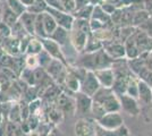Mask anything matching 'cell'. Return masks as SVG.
<instances>
[{"mask_svg":"<svg viewBox=\"0 0 152 136\" xmlns=\"http://www.w3.org/2000/svg\"><path fill=\"white\" fill-rule=\"evenodd\" d=\"M104 0H90V4L93 5V6H99V5H102Z\"/></svg>","mask_w":152,"mask_h":136,"instance_id":"cell-47","label":"cell"},{"mask_svg":"<svg viewBox=\"0 0 152 136\" xmlns=\"http://www.w3.org/2000/svg\"><path fill=\"white\" fill-rule=\"evenodd\" d=\"M103 48V42L100 39H98L93 33H91L89 35V39L86 42V47H85V50L84 52H94L98 51Z\"/></svg>","mask_w":152,"mask_h":136,"instance_id":"cell-26","label":"cell"},{"mask_svg":"<svg viewBox=\"0 0 152 136\" xmlns=\"http://www.w3.org/2000/svg\"><path fill=\"white\" fill-rule=\"evenodd\" d=\"M8 120L10 121H15V123H23V118H22V111H20V104L19 101H15L9 110L8 117H7Z\"/></svg>","mask_w":152,"mask_h":136,"instance_id":"cell-27","label":"cell"},{"mask_svg":"<svg viewBox=\"0 0 152 136\" xmlns=\"http://www.w3.org/2000/svg\"><path fill=\"white\" fill-rule=\"evenodd\" d=\"M95 124L96 120L92 117H81L75 124V134L77 136H94Z\"/></svg>","mask_w":152,"mask_h":136,"instance_id":"cell-8","label":"cell"},{"mask_svg":"<svg viewBox=\"0 0 152 136\" xmlns=\"http://www.w3.org/2000/svg\"><path fill=\"white\" fill-rule=\"evenodd\" d=\"M92 18L94 20H98L107 24V25H114L113 22H111V16L107 14L103 9L102 7L99 5V6H94V9H93V14H92Z\"/></svg>","mask_w":152,"mask_h":136,"instance_id":"cell-24","label":"cell"},{"mask_svg":"<svg viewBox=\"0 0 152 136\" xmlns=\"http://www.w3.org/2000/svg\"><path fill=\"white\" fill-rule=\"evenodd\" d=\"M47 136H61V133H60V132L56 128V126H55V127L48 133V135Z\"/></svg>","mask_w":152,"mask_h":136,"instance_id":"cell-45","label":"cell"},{"mask_svg":"<svg viewBox=\"0 0 152 136\" xmlns=\"http://www.w3.org/2000/svg\"><path fill=\"white\" fill-rule=\"evenodd\" d=\"M35 36H38V38H47L42 14H39L37 16V20H35Z\"/></svg>","mask_w":152,"mask_h":136,"instance_id":"cell-35","label":"cell"},{"mask_svg":"<svg viewBox=\"0 0 152 136\" xmlns=\"http://www.w3.org/2000/svg\"><path fill=\"white\" fill-rule=\"evenodd\" d=\"M145 66L149 68V69H150V71H152V50L146 53V56H145Z\"/></svg>","mask_w":152,"mask_h":136,"instance_id":"cell-44","label":"cell"},{"mask_svg":"<svg viewBox=\"0 0 152 136\" xmlns=\"http://www.w3.org/2000/svg\"><path fill=\"white\" fill-rule=\"evenodd\" d=\"M94 74L101 86H103V87H113V85L115 83V73L111 67L94 71Z\"/></svg>","mask_w":152,"mask_h":136,"instance_id":"cell-16","label":"cell"},{"mask_svg":"<svg viewBox=\"0 0 152 136\" xmlns=\"http://www.w3.org/2000/svg\"><path fill=\"white\" fill-rule=\"evenodd\" d=\"M133 38L135 40V43L137 45L141 55L152 50V38L143 30H141L140 27L135 28V31L133 33Z\"/></svg>","mask_w":152,"mask_h":136,"instance_id":"cell-13","label":"cell"},{"mask_svg":"<svg viewBox=\"0 0 152 136\" xmlns=\"http://www.w3.org/2000/svg\"><path fill=\"white\" fill-rule=\"evenodd\" d=\"M107 113V111L104 109V107L102 105L101 103H99L98 101H94L92 102V108H91V117L94 119V120H99L101 119L102 117Z\"/></svg>","mask_w":152,"mask_h":136,"instance_id":"cell-31","label":"cell"},{"mask_svg":"<svg viewBox=\"0 0 152 136\" xmlns=\"http://www.w3.org/2000/svg\"><path fill=\"white\" fill-rule=\"evenodd\" d=\"M136 77L141 79V81L148 83L150 86H152V71H150L146 66H144L143 68H141V71L136 74Z\"/></svg>","mask_w":152,"mask_h":136,"instance_id":"cell-36","label":"cell"},{"mask_svg":"<svg viewBox=\"0 0 152 136\" xmlns=\"http://www.w3.org/2000/svg\"><path fill=\"white\" fill-rule=\"evenodd\" d=\"M40 40L42 42L43 49L49 52V55H50L52 58L60 60L63 64H65L67 67H69L70 66L69 60L66 58V56L64 55L63 50H61V48H63L61 45H59L56 41L49 39V38H40Z\"/></svg>","mask_w":152,"mask_h":136,"instance_id":"cell-4","label":"cell"},{"mask_svg":"<svg viewBox=\"0 0 152 136\" xmlns=\"http://www.w3.org/2000/svg\"><path fill=\"white\" fill-rule=\"evenodd\" d=\"M139 101L144 105L152 103V87L141 79H139Z\"/></svg>","mask_w":152,"mask_h":136,"instance_id":"cell-22","label":"cell"},{"mask_svg":"<svg viewBox=\"0 0 152 136\" xmlns=\"http://www.w3.org/2000/svg\"><path fill=\"white\" fill-rule=\"evenodd\" d=\"M94 136H129V129L126 125H121L117 129L109 130L100 126L98 121L95 124V135Z\"/></svg>","mask_w":152,"mask_h":136,"instance_id":"cell-17","label":"cell"},{"mask_svg":"<svg viewBox=\"0 0 152 136\" xmlns=\"http://www.w3.org/2000/svg\"><path fill=\"white\" fill-rule=\"evenodd\" d=\"M100 87H101V85H100L98 78L95 76L94 71H86V75L84 76V78L82 79V83H81V91L83 93L90 95V97H93L95 94V92Z\"/></svg>","mask_w":152,"mask_h":136,"instance_id":"cell-12","label":"cell"},{"mask_svg":"<svg viewBox=\"0 0 152 136\" xmlns=\"http://www.w3.org/2000/svg\"><path fill=\"white\" fill-rule=\"evenodd\" d=\"M93 9H94V6L93 5H86L83 8L78 9V10H75L73 15L75 18H81V20H91L92 18V14H93Z\"/></svg>","mask_w":152,"mask_h":136,"instance_id":"cell-30","label":"cell"},{"mask_svg":"<svg viewBox=\"0 0 152 136\" xmlns=\"http://www.w3.org/2000/svg\"><path fill=\"white\" fill-rule=\"evenodd\" d=\"M0 4H1V0H0Z\"/></svg>","mask_w":152,"mask_h":136,"instance_id":"cell-48","label":"cell"},{"mask_svg":"<svg viewBox=\"0 0 152 136\" xmlns=\"http://www.w3.org/2000/svg\"><path fill=\"white\" fill-rule=\"evenodd\" d=\"M150 17H151V15H150V13L146 10L145 8L137 9V10H135V13H134L132 25H133L134 27H140L143 23H145Z\"/></svg>","mask_w":152,"mask_h":136,"instance_id":"cell-23","label":"cell"},{"mask_svg":"<svg viewBox=\"0 0 152 136\" xmlns=\"http://www.w3.org/2000/svg\"><path fill=\"white\" fill-rule=\"evenodd\" d=\"M76 100V113L81 116H91V108H92V102L93 97L83 93L82 91L76 92L74 94Z\"/></svg>","mask_w":152,"mask_h":136,"instance_id":"cell-9","label":"cell"},{"mask_svg":"<svg viewBox=\"0 0 152 136\" xmlns=\"http://www.w3.org/2000/svg\"><path fill=\"white\" fill-rule=\"evenodd\" d=\"M69 33H70V44L74 48V50L77 53L84 52L90 34L83 32L82 30L77 28L75 26H72V28L69 30Z\"/></svg>","mask_w":152,"mask_h":136,"instance_id":"cell-5","label":"cell"},{"mask_svg":"<svg viewBox=\"0 0 152 136\" xmlns=\"http://www.w3.org/2000/svg\"><path fill=\"white\" fill-rule=\"evenodd\" d=\"M48 7H51V8H56V9H59V10H66L65 7H64L63 2L60 0H45ZM67 12V10H66Z\"/></svg>","mask_w":152,"mask_h":136,"instance_id":"cell-41","label":"cell"},{"mask_svg":"<svg viewBox=\"0 0 152 136\" xmlns=\"http://www.w3.org/2000/svg\"><path fill=\"white\" fill-rule=\"evenodd\" d=\"M100 6H101L102 9H103L107 14H109V15L114 14V12L117 9V7L115 6L113 2H110V1H103L102 5H100Z\"/></svg>","mask_w":152,"mask_h":136,"instance_id":"cell-40","label":"cell"},{"mask_svg":"<svg viewBox=\"0 0 152 136\" xmlns=\"http://www.w3.org/2000/svg\"><path fill=\"white\" fill-rule=\"evenodd\" d=\"M6 136H27L22 128V123H15L8 120L6 127Z\"/></svg>","mask_w":152,"mask_h":136,"instance_id":"cell-25","label":"cell"},{"mask_svg":"<svg viewBox=\"0 0 152 136\" xmlns=\"http://www.w3.org/2000/svg\"><path fill=\"white\" fill-rule=\"evenodd\" d=\"M151 136H152V135H151Z\"/></svg>","mask_w":152,"mask_h":136,"instance_id":"cell-50","label":"cell"},{"mask_svg":"<svg viewBox=\"0 0 152 136\" xmlns=\"http://www.w3.org/2000/svg\"><path fill=\"white\" fill-rule=\"evenodd\" d=\"M151 87H152V86H151Z\"/></svg>","mask_w":152,"mask_h":136,"instance_id":"cell-49","label":"cell"},{"mask_svg":"<svg viewBox=\"0 0 152 136\" xmlns=\"http://www.w3.org/2000/svg\"><path fill=\"white\" fill-rule=\"evenodd\" d=\"M4 1H5L7 5L10 7V8H12L18 16H20L24 12L27 10V8L22 4L20 0H4Z\"/></svg>","mask_w":152,"mask_h":136,"instance_id":"cell-34","label":"cell"},{"mask_svg":"<svg viewBox=\"0 0 152 136\" xmlns=\"http://www.w3.org/2000/svg\"><path fill=\"white\" fill-rule=\"evenodd\" d=\"M0 34L6 39V38H9L12 35V27L6 24L5 22L0 20Z\"/></svg>","mask_w":152,"mask_h":136,"instance_id":"cell-39","label":"cell"},{"mask_svg":"<svg viewBox=\"0 0 152 136\" xmlns=\"http://www.w3.org/2000/svg\"><path fill=\"white\" fill-rule=\"evenodd\" d=\"M25 55H26V53H25ZM25 65H26V67L32 68V69H35V68L40 67V66H39L38 55H26Z\"/></svg>","mask_w":152,"mask_h":136,"instance_id":"cell-38","label":"cell"},{"mask_svg":"<svg viewBox=\"0 0 152 136\" xmlns=\"http://www.w3.org/2000/svg\"><path fill=\"white\" fill-rule=\"evenodd\" d=\"M48 38L56 41L58 44L61 45V47H66L68 43H70L69 30L61 27V26H57V28L51 33L50 35H48Z\"/></svg>","mask_w":152,"mask_h":136,"instance_id":"cell-19","label":"cell"},{"mask_svg":"<svg viewBox=\"0 0 152 136\" xmlns=\"http://www.w3.org/2000/svg\"><path fill=\"white\" fill-rule=\"evenodd\" d=\"M43 50V45L40 38L38 36H33L30 41V43L26 48V55H38Z\"/></svg>","mask_w":152,"mask_h":136,"instance_id":"cell-28","label":"cell"},{"mask_svg":"<svg viewBox=\"0 0 152 136\" xmlns=\"http://www.w3.org/2000/svg\"><path fill=\"white\" fill-rule=\"evenodd\" d=\"M1 20L13 27L19 20V16L7 5L4 0H1Z\"/></svg>","mask_w":152,"mask_h":136,"instance_id":"cell-20","label":"cell"},{"mask_svg":"<svg viewBox=\"0 0 152 136\" xmlns=\"http://www.w3.org/2000/svg\"><path fill=\"white\" fill-rule=\"evenodd\" d=\"M47 8H48V5H47L45 0H35L32 6L27 7V10L31 12V13L39 15V14H42L47 12Z\"/></svg>","mask_w":152,"mask_h":136,"instance_id":"cell-33","label":"cell"},{"mask_svg":"<svg viewBox=\"0 0 152 136\" xmlns=\"http://www.w3.org/2000/svg\"><path fill=\"white\" fill-rule=\"evenodd\" d=\"M37 14L31 13L28 10H26L19 16V22L22 23V25L24 26L26 32L32 36H35V20H37Z\"/></svg>","mask_w":152,"mask_h":136,"instance_id":"cell-18","label":"cell"},{"mask_svg":"<svg viewBox=\"0 0 152 136\" xmlns=\"http://www.w3.org/2000/svg\"><path fill=\"white\" fill-rule=\"evenodd\" d=\"M47 13H49L51 16L55 18L58 26L65 27V28H67V30H70V28H72L73 23H74V20H75L74 15L72 13L66 12V10H59V9H56V8L48 7V8H47Z\"/></svg>","mask_w":152,"mask_h":136,"instance_id":"cell-7","label":"cell"},{"mask_svg":"<svg viewBox=\"0 0 152 136\" xmlns=\"http://www.w3.org/2000/svg\"><path fill=\"white\" fill-rule=\"evenodd\" d=\"M126 93L128 95H131V97H133L139 100V78L136 77V76L131 78L129 83L127 85Z\"/></svg>","mask_w":152,"mask_h":136,"instance_id":"cell-32","label":"cell"},{"mask_svg":"<svg viewBox=\"0 0 152 136\" xmlns=\"http://www.w3.org/2000/svg\"><path fill=\"white\" fill-rule=\"evenodd\" d=\"M2 50L5 52H7L8 55H12V56H17L20 55V39L10 35L9 38L5 39L4 42V48Z\"/></svg>","mask_w":152,"mask_h":136,"instance_id":"cell-21","label":"cell"},{"mask_svg":"<svg viewBox=\"0 0 152 136\" xmlns=\"http://www.w3.org/2000/svg\"><path fill=\"white\" fill-rule=\"evenodd\" d=\"M119 101L121 104V110L129 116L136 117L141 113V107H140V101L135 97L128 95L127 93L119 94Z\"/></svg>","mask_w":152,"mask_h":136,"instance_id":"cell-6","label":"cell"},{"mask_svg":"<svg viewBox=\"0 0 152 136\" xmlns=\"http://www.w3.org/2000/svg\"><path fill=\"white\" fill-rule=\"evenodd\" d=\"M115 59H113L104 49L102 48L100 50L94 52H81L76 57L74 63H70V65L77 66L85 68L86 71H98L103 68H109L114 64Z\"/></svg>","mask_w":152,"mask_h":136,"instance_id":"cell-1","label":"cell"},{"mask_svg":"<svg viewBox=\"0 0 152 136\" xmlns=\"http://www.w3.org/2000/svg\"><path fill=\"white\" fill-rule=\"evenodd\" d=\"M38 59H39V66L45 69V68L49 66V64H50L51 60L53 58L49 55V52L43 49L40 53H38Z\"/></svg>","mask_w":152,"mask_h":136,"instance_id":"cell-37","label":"cell"},{"mask_svg":"<svg viewBox=\"0 0 152 136\" xmlns=\"http://www.w3.org/2000/svg\"><path fill=\"white\" fill-rule=\"evenodd\" d=\"M64 92L68 93V94H75L76 92L81 91V79L76 76L73 71H70L68 69V74L66 76L64 86L61 87Z\"/></svg>","mask_w":152,"mask_h":136,"instance_id":"cell-15","label":"cell"},{"mask_svg":"<svg viewBox=\"0 0 152 136\" xmlns=\"http://www.w3.org/2000/svg\"><path fill=\"white\" fill-rule=\"evenodd\" d=\"M47 73L50 75V77L57 83L59 86H64L66 76L68 74V67L63 64L60 60L58 59H52L49 66L45 68Z\"/></svg>","mask_w":152,"mask_h":136,"instance_id":"cell-3","label":"cell"},{"mask_svg":"<svg viewBox=\"0 0 152 136\" xmlns=\"http://www.w3.org/2000/svg\"><path fill=\"white\" fill-rule=\"evenodd\" d=\"M140 28L143 30L144 32H146L152 38V17H150L145 23H143L142 25L140 26Z\"/></svg>","mask_w":152,"mask_h":136,"instance_id":"cell-42","label":"cell"},{"mask_svg":"<svg viewBox=\"0 0 152 136\" xmlns=\"http://www.w3.org/2000/svg\"><path fill=\"white\" fill-rule=\"evenodd\" d=\"M42 16H43V24H45V33H47V38H48V35H50L51 33L57 28L58 24L56 23L55 18H53L49 13L45 12V13H42Z\"/></svg>","mask_w":152,"mask_h":136,"instance_id":"cell-29","label":"cell"},{"mask_svg":"<svg viewBox=\"0 0 152 136\" xmlns=\"http://www.w3.org/2000/svg\"><path fill=\"white\" fill-rule=\"evenodd\" d=\"M89 4L90 0H75V10H78V9H81V8H83L86 5H89Z\"/></svg>","mask_w":152,"mask_h":136,"instance_id":"cell-43","label":"cell"},{"mask_svg":"<svg viewBox=\"0 0 152 136\" xmlns=\"http://www.w3.org/2000/svg\"><path fill=\"white\" fill-rule=\"evenodd\" d=\"M93 100L101 103L107 112H116L121 110V104L117 93L111 87H103L101 86L95 92Z\"/></svg>","mask_w":152,"mask_h":136,"instance_id":"cell-2","label":"cell"},{"mask_svg":"<svg viewBox=\"0 0 152 136\" xmlns=\"http://www.w3.org/2000/svg\"><path fill=\"white\" fill-rule=\"evenodd\" d=\"M56 104L65 115L73 116L74 113H76V100L73 94H68L63 91L58 97Z\"/></svg>","mask_w":152,"mask_h":136,"instance_id":"cell-10","label":"cell"},{"mask_svg":"<svg viewBox=\"0 0 152 136\" xmlns=\"http://www.w3.org/2000/svg\"><path fill=\"white\" fill-rule=\"evenodd\" d=\"M98 124L106 129L114 130L121 127V125H124V118L121 115V111L107 112L101 119L98 120Z\"/></svg>","mask_w":152,"mask_h":136,"instance_id":"cell-11","label":"cell"},{"mask_svg":"<svg viewBox=\"0 0 152 136\" xmlns=\"http://www.w3.org/2000/svg\"><path fill=\"white\" fill-rule=\"evenodd\" d=\"M103 49L107 52L108 55L113 59L117 60V59L126 58V50H125V44L117 41V40H111L103 43Z\"/></svg>","mask_w":152,"mask_h":136,"instance_id":"cell-14","label":"cell"},{"mask_svg":"<svg viewBox=\"0 0 152 136\" xmlns=\"http://www.w3.org/2000/svg\"><path fill=\"white\" fill-rule=\"evenodd\" d=\"M20 1H22V4L27 8V7L32 6V5L34 4V1H35V0H20Z\"/></svg>","mask_w":152,"mask_h":136,"instance_id":"cell-46","label":"cell"}]
</instances>
